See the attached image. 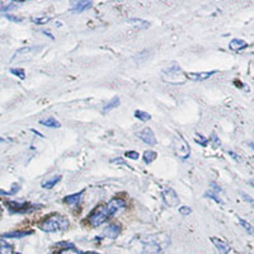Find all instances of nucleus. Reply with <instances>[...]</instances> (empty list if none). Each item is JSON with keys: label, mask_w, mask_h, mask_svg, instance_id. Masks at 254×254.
<instances>
[{"label": "nucleus", "mask_w": 254, "mask_h": 254, "mask_svg": "<svg viewBox=\"0 0 254 254\" xmlns=\"http://www.w3.org/2000/svg\"><path fill=\"white\" fill-rule=\"evenodd\" d=\"M211 242H212V244H214L215 247H216L217 251L220 252L221 254H229L230 251H231V248H230V245L228 244L227 242H224V240H221V239L215 238V236H212V238H211Z\"/></svg>", "instance_id": "10"}, {"label": "nucleus", "mask_w": 254, "mask_h": 254, "mask_svg": "<svg viewBox=\"0 0 254 254\" xmlns=\"http://www.w3.org/2000/svg\"><path fill=\"white\" fill-rule=\"evenodd\" d=\"M159 238H160V234H159ZM168 244H169V238L167 236L164 239L156 240V235H152L146 238L144 242V249L146 254H160Z\"/></svg>", "instance_id": "3"}, {"label": "nucleus", "mask_w": 254, "mask_h": 254, "mask_svg": "<svg viewBox=\"0 0 254 254\" xmlns=\"http://www.w3.org/2000/svg\"><path fill=\"white\" fill-rule=\"evenodd\" d=\"M206 196H208V197H211V199H214L215 201H216V202H219V203H223V201H221V200L219 199V197H217V195H216V193L207 192V193H206Z\"/></svg>", "instance_id": "30"}, {"label": "nucleus", "mask_w": 254, "mask_h": 254, "mask_svg": "<svg viewBox=\"0 0 254 254\" xmlns=\"http://www.w3.org/2000/svg\"><path fill=\"white\" fill-rule=\"evenodd\" d=\"M33 234V231H12V232H6V234H4V238H16V239H19V238H25V236H28V235H32Z\"/></svg>", "instance_id": "17"}, {"label": "nucleus", "mask_w": 254, "mask_h": 254, "mask_svg": "<svg viewBox=\"0 0 254 254\" xmlns=\"http://www.w3.org/2000/svg\"><path fill=\"white\" fill-rule=\"evenodd\" d=\"M196 141H197V143H199V144H201L202 146H206V144H207L208 139H203V137H202V136H197Z\"/></svg>", "instance_id": "32"}, {"label": "nucleus", "mask_w": 254, "mask_h": 254, "mask_svg": "<svg viewBox=\"0 0 254 254\" xmlns=\"http://www.w3.org/2000/svg\"><path fill=\"white\" fill-rule=\"evenodd\" d=\"M125 206H126V203H125L124 200L112 199L111 201L107 202L103 207H104V210H105V212H107V215H108V217H112L118 210L124 208Z\"/></svg>", "instance_id": "7"}, {"label": "nucleus", "mask_w": 254, "mask_h": 254, "mask_svg": "<svg viewBox=\"0 0 254 254\" xmlns=\"http://www.w3.org/2000/svg\"><path fill=\"white\" fill-rule=\"evenodd\" d=\"M238 221H239V224H240V225H242V227L244 228V229L249 232V234H253V227H252V225L248 223V221H245L244 219H242V217H239Z\"/></svg>", "instance_id": "24"}, {"label": "nucleus", "mask_w": 254, "mask_h": 254, "mask_svg": "<svg viewBox=\"0 0 254 254\" xmlns=\"http://www.w3.org/2000/svg\"><path fill=\"white\" fill-rule=\"evenodd\" d=\"M173 146H174V150H176V154H177L180 159L184 160V159L189 158L191 148H189L188 143H187L186 140L183 139L180 135H177V136L174 137Z\"/></svg>", "instance_id": "4"}, {"label": "nucleus", "mask_w": 254, "mask_h": 254, "mask_svg": "<svg viewBox=\"0 0 254 254\" xmlns=\"http://www.w3.org/2000/svg\"><path fill=\"white\" fill-rule=\"evenodd\" d=\"M60 179H61V176H55V177L50 178V179L45 180V182L42 183V187L46 189H51L53 186H55L56 183L60 182Z\"/></svg>", "instance_id": "20"}, {"label": "nucleus", "mask_w": 254, "mask_h": 254, "mask_svg": "<svg viewBox=\"0 0 254 254\" xmlns=\"http://www.w3.org/2000/svg\"><path fill=\"white\" fill-rule=\"evenodd\" d=\"M14 3H12V4H9V5L8 6H3V8H1V10H9V9H12V8H14Z\"/></svg>", "instance_id": "35"}, {"label": "nucleus", "mask_w": 254, "mask_h": 254, "mask_svg": "<svg viewBox=\"0 0 254 254\" xmlns=\"http://www.w3.org/2000/svg\"><path fill=\"white\" fill-rule=\"evenodd\" d=\"M179 212L182 215H189L191 212H192V210H191V207H187V206H183V207L179 208Z\"/></svg>", "instance_id": "29"}, {"label": "nucleus", "mask_w": 254, "mask_h": 254, "mask_svg": "<svg viewBox=\"0 0 254 254\" xmlns=\"http://www.w3.org/2000/svg\"><path fill=\"white\" fill-rule=\"evenodd\" d=\"M69 228V220L66 217L61 216V215H53L42 221L40 225V229L44 230L46 232H55L61 231V230H66Z\"/></svg>", "instance_id": "1"}, {"label": "nucleus", "mask_w": 254, "mask_h": 254, "mask_svg": "<svg viewBox=\"0 0 254 254\" xmlns=\"http://www.w3.org/2000/svg\"><path fill=\"white\" fill-rule=\"evenodd\" d=\"M156 158H158V154L155 152H152V150H148V152H144V161H145L146 164L152 163Z\"/></svg>", "instance_id": "21"}, {"label": "nucleus", "mask_w": 254, "mask_h": 254, "mask_svg": "<svg viewBox=\"0 0 254 254\" xmlns=\"http://www.w3.org/2000/svg\"><path fill=\"white\" fill-rule=\"evenodd\" d=\"M229 47H230V50H232V51H242V50H244V49H247V47H248V44H247V42H245V41H243V40L234 38V40L230 42Z\"/></svg>", "instance_id": "13"}, {"label": "nucleus", "mask_w": 254, "mask_h": 254, "mask_svg": "<svg viewBox=\"0 0 254 254\" xmlns=\"http://www.w3.org/2000/svg\"><path fill=\"white\" fill-rule=\"evenodd\" d=\"M84 254H101V253H96V252H88V253H84Z\"/></svg>", "instance_id": "36"}, {"label": "nucleus", "mask_w": 254, "mask_h": 254, "mask_svg": "<svg viewBox=\"0 0 254 254\" xmlns=\"http://www.w3.org/2000/svg\"><path fill=\"white\" fill-rule=\"evenodd\" d=\"M8 204H9V208L12 212H27L28 208L33 207V206H31L29 203H25V202H23V203H18V202H8Z\"/></svg>", "instance_id": "12"}, {"label": "nucleus", "mask_w": 254, "mask_h": 254, "mask_svg": "<svg viewBox=\"0 0 254 254\" xmlns=\"http://www.w3.org/2000/svg\"><path fill=\"white\" fill-rule=\"evenodd\" d=\"M60 254H84V253L79 251V249L74 248V247H69V248L62 249V251L60 252Z\"/></svg>", "instance_id": "25"}, {"label": "nucleus", "mask_w": 254, "mask_h": 254, "mask_svg": "<svg viewBox=\"0 0 254 254\" xmlns=\"http://www.w3.org/2000/svg\"><path fill=\"white\" fill-rule=\"evenodd\" d=\"M161 196H163L165 204H168L169 207H177L178 204H179V197H178L177 192L173 188H171V187H165L161 191Z\"/></svg>", "instance_id": "6"}, {"label": "nucleus", "mask_w": 254, "mask_h": 254, "mask_svg": "<svg viewBox=\"0 0 254 254\" xmlns=\"http://www.w3.org/2000/svg\"><path fill=\"white\" fill-rule=\"evenodd\" d=\"M135 117L139 118L140 121H150L152 120V116L148 113V112H144V111H135Z\"/></svg>", "instance_id": "22"}, {"label": "nucleus", "mask_w": 254, "mask_h": 254, "mask_svg": "<svg viewBox=\"0 0 254 254\" xmlns=\"http://www.w3.org/2000/svg\"><path fill=\"white\" fill-rule=\"evenodd\" d=\"M10 73L16 75V76H18L19 79H25V73L23 69H10Z\"/></svg>", "instance_id": "26"}, {"label": "nucleus", "mask_w": 254, "mask_h": 254, "mask_svg": "<svg viewBox=\"0 0 254 254\" xmlns=\"http://www.w3.org/2000/svg\"><path fill=\"white\" fill-rule=\"evenodd\" d=\"M161 79L165 81V83L173 84V85H178V84L186 83L187 75L184 74L182 69L179 66H171V68L165 69L163 74H161Z\"/></svg>", "instance_id": "2"}, {"label": "nucleus", "mask_w": 254, "mask_h": 254, "mask_svg": "<svg viewBox=\"0 0 254 254\" xmlns=\"http://www.w3.org/2000/svg\"><path fill=\"white\" fill-rule=\"evenodd\" d=\"M118 105H120V98H118V97H113V98H112V100L104 105V107H103V113L112 111V109H115L116 107H118Z\"/></svg>", "instance_id": "18"}, {"label": "nucleus", "mask_w": 254, "mask_h": 254, "mask_svg": "<svg viewBox=\"0 0 254 254\" xmlns=\"http://www.w3.org/2000/svg\"><path fill=\"white\" fill-rule=\"evenodd\" d=\"M81 195H83V191H80V192H77V193H74V195L66 196L65 202L68 204H70V206H76V204L80 202Z\"/></svg>", "instance_id": "15"}, {"label": "nucleus", "mask_w": 254, "mask_h": 254, "mask_svg": "<svg viewBox=\"0 0 254 254\" xmlns=\"http://www.w3.org/2000/svg\"><path fill=\"white\" fill-rule=\"evenodd\" d=\"M216 70H212V72H203V73H188L187 75V79H192V80H206L208 77H211L212 75L216 74Z\"/></svg>", "instance_id": "11"}, {"label": "nucleus", "mask_w": 254, "mask_h": 254, "mask_svg": "<svg viewBox=\"0 0 254 254\" xmlns=\"http://www.w3.org/2000/svg\"><path fill=\"white\" fill-rule=\"evenodd\" d=\"M50 17H41V18H32V22L36 25H46L47 22H50Z\"/></svg>", "instance_id": "27"}, {"label": "nucleus", "mask_w": 254, "mask_h": 254, "mask_svg": "<svg viewBox=\"0 0 254 254\" xmlns=\"http://www.w3.org/2000/svg\"><path fill=\"white\" fill-rule=\"evenodd\" d=\"M211 187H214V188H212V189H214V192H215V193L221 192V188H220V187H219V186H217L216 183H211Z\"/></svg>", "instance_id": "34"}, {"label": "nucleus", "mask_w": 254, "mask_h": 254, "mask_svg": "<svg viewBox=\"0 0 254 254\" xmlns=\"http://www.w3.org/2000/svg\"><path fill=\"white\" fill-rule=\"evenodd\" d=\"M125 156L128 159H132V160H136L139 159V152H125Z\"/></svg>", "instance_id": "28"}, {"label": "nucleus", "mask_w": 254, "mask_h": 254, "mask_svg": "<svg viewBox=\"0 0 254 254\" xmlns=\"http://www.w3.org/2000/svg\"><path fill=\"white\" fill-rule=\"evenodd\" d=\"M210 141H212V144H214V146H215V148H216V146H219V145H220V140L217 139V137H216V135H215V133H214V135H212V136L210 137Z\"/></svg>", "instance_id": "31"}, {"label": "nucleus", "mask_w": 254, "mask_h": 254, "mask_svg": "<svg viewBox=\"0 0 254 254\" xmlns=\"http://www.w3.org/2000/svg\"><path fill=\"white\" fill-rule=\"evenodd\" d=\"M107 219H109L108 215L105 212L104 207L101 206V207H98L96 211H93V212L90 214L89 223L92 227H100V225H102L103 223L107 221Z\"/></svg>", "instance_id": "5"}, {"label": "nucleus", "mask_w": 254, "mask_h": 254, "mask_svg": "<svg viewBox=\"0 0 254 254\" xmlns=\"http://www.w3.org/2000/svg\"><path fill=\"white\" fill-rule=\"evenodd\" d=\"M137 137L145 144H148V145H155L156 144V137H155L154 132L149 127H145L144 130L137 132Z\"/></svg>", "instance_id": "8"}, {"label": "nucleus", "mask_w": 254, "mask_h": 254, "mask_svg": "<svg viewBox=\"0 0 254 254\" xmlns=\"http://www.w3.org/2000/svg\"><path fill=\"white\" fill-rule=\"evenodd\" d=\"M120 232H121V225L120 224H108L107 227L103 229V235L107 236L108 239H116L118 235H120Z\"/></svg>", "instance_id": "9"}, {"label": "nucleus", "mask_w": 254, "mask_h": 254, "mask_svg": "<svg viewBox=\"0 0 254 254\" xmlns=\"http://www.w3.org/2000/svg\"><path fill=\"white\" fill-rule=\"evenodd\" d=\"M128 23L133 25V27H139V28H148L149 27V23L145 22V21H141V19H130Z\"/></svg>", "instance_id": "23"}, {"label": "nucleus", "mask_w": 254, "mask_h": 254, "mask_svg": "<svg viewBox=\"0 0 254 254\" xmlns=\"http://www.w3.org/2000/svg\"><path fill=\"white\" fill-rule=\"evenodd\" d=\"M0 254H14V249L10 244L0 239Z\"/></svg>", "instance_id": "19"}, {"label": "nucleus", "mask_w": 254, "mask_h": 254, "mask_svg": "<svg viewBox=\"0 0 254 254\" xmlns=\"http://www.w3.org/2000/svg\"><path fill=\"white\" fill-rule=\"evenodd\" d=\"M90 6H92V1H76L72 5V10L75 13H81L89 9Z\"/></svg>", "instance_id": "14"}, {"label": "nucleus", "mask_w": 254, "mask_h": 254, "mask_svg": "<svg viewBox=\"0 0 254 254\" xmlns=\"http://www.w3.org/2000/svg\"><path fill=\"white\" fill-rule=\"evenodd\" d=\"M6 18L9 19V21H12V22H22L23 19L22 18H18V17H13V16H10V14H8V16H6Z\"/></svg>", "instance_id": "33"}, {"label": "nucleus", "mask_w": 254, "mask_h": 254, "mask_svg": "<svg viewBox=\"0 0 254 254\" xmlns=\"http://www.w3.org/2000/svg\"><path fill=\"white\" fill-rule=\"evenodd\" d=\"M40 124L46 127H51V128H59V127H61V124L53 117H47L46 120H41Z\"/></svg>", "instance_id": "16"}]
</instances>
